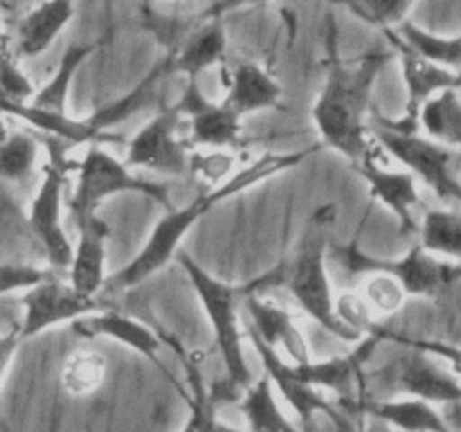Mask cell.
<instances>
[{"mask_svg": "<svg viewBox=\"0 0 461 432\" xmlns=\"http://www.w3.org/2000/svg\"><path fill=\"white\" fill-rule=\"evenodd\" d=\"M183 115L176 106H162L126 144L124 165L162 176H180L189 165V144L180 140Z\"/></svg>", "mask_w": 461, "mask_h": 432, "instance_id": "cell-9", "label": "cell"}, {"mask_svg": "<svg viewBox=\"0 0 461 432\" xmlns=\"http://www.w3.org/2000/svg\"><path fill=\"white\" fill-rule=\"evenodd\" d=\"M333 313H336L338 322L347 331L354 333L356 338H365L381 331V324L376 322V315L372 313V309H369L367 302L363 300V295L358 291L340 292L333 300Z\"/></svg>", "mask_w": 461, "mask_h": 432, "instance_id": "cell-33", "label": "cell"}, {"mask_svg": "<svg viewBox=\"0 0 461 432\" xmlns=\"http://www.w3.org/2000/svg\"><path fill=\"white\" fill-rule=\"evenodd\" d=\"M356 414L383 421L401 432H453L437 405L426 400L399 396V399H363Z\"/></svg>", "mask_w": 461, "mask_h": 432, "instance_id": "cell-21", "label": "cell"}, {"mask_svg": "<svg viewBox=\"0 0 461 432\" xmlns=\"http://www.w3.org/2000/svg\"><path fill=\"white\" fill-rule=\"evenodd\" d=\"M21 345L23 340H21V333H18V327L7 333H0V387H3L5 376H7L9 367H12V360L16 358L18 346Z\"/></svg>", "mask_w": 461, "mask_h": 432, "instance_id": "cell-38", "label": "cell"}, {"mask_svg": "<svg viewBox=\"0 0 461 432\" xmlns=\"http://www.w3.org/2000/svg\"><path fill=\"white\" fill-rule=\"evenodd\" d=\"M72 333L84 340H115L120 345H124L126 349L135 351V354L144 356L151 363L160 364V336H158L153 328H149L147 324L140 322V320L131 318V315L120 313L115 309H99L95 313L84 315L81 320H77L75 324H70Z\"/></svg>", "mask_w": 461, "mask_h": 432, "instance_id": "cell-19", "label": "cell"}, {"mask_svg": "<svg viewBox=\"0 0 461 432\" xmlns=\"http://www.w3.org/2000/svg\"><path fill=\"white\" fill-rule=\"evenodd\" d=\"M329 207L318 210L311 216L304 234L297 241L295 250L291 256L268 270V274L246 284L243 292H257L266 286H284L293 295V300L300 304V309L309 315L311 320L320 324L324 331L336 336L342 342H360L363 338H356L354 333L347 331L333 313V295L331 282L327 273V255L329 241L327 230L331 225L333 216H327Z\"/></svg>", "mask_w": 461, "mask_h": 432, "instance_id": "cell-3", "label": "cell"}, {"mask_svg": "<svg viewBox=\"0 0 461 432\" xmlns=\"http://www.w3.org/2000/svg\"><path fill=\"white\" fill-rule=\"evenodd\" d=\"M174 106L183 120H189V142L196 147L228 148L241 144V117L223 102H212L198 81H187L185 93Z\"/></svg>", "mask_w": 461, "mask_h": 432, "instance_id": "cell-14", "label": "cell"}, {"mask_svg": "<svg viewBox=\"0 0 461 432\" xmlns=\"http://www.w3.org/2000/svg\"><path fill=\"white\" fill-rule=\"evenodd\" d=\"M243 297H246L248 315H250L248 328L268 349H273L288 364H306L313 360L304 331L291 310L257 292H243Z\"/></svg>", "mask_w": 461, "mask_h": 432, "instance_id": "cell-15", "label": "cell"}, {"mask_svg": "<svg viewBox=\"0 0 461 432\" xmlns=\"http://www.w3.org/2000/svg\"><path fill=\"white\" fill-rule=\"evenodd\" d=\"M63 192H66V166L50 160L43 166V178L30 202V228L48 255L54 273H66L72 259V243L63 225Z\"/></svg>", "mask_w": 461, "mask_h": 432, "instance_id": "cell-13", "label": "cell"}, {"mask_svg": "<svg viewBox=\"0 0 461 432\" xmlns=\"http://www.w3.org/2000/svg\"><path fill=\"white\" fill-rule=\"evenodd\" d=\"M120 194H140V196L160 202L165 210H174L169 184L162 180L142 178L133 174L124 162L104 151L99 144H88L77 165V183L68 198V212L72 220L79 223L86 216L97 214L104 201Z\"/></svg>", "mask_w": 461, "mask_h": 432, "instance_id": "cell-5", "label": "cell"}, {"mask_svg": "<svg viewBox=\"0 0 461 432\" xmlns=\"http://www.w3.org/2000/svg\"><path fill=\"white\" fill-rule=\"evenodd\" d=\"M372 140L385 148L387 156L405 166L414 180H421L444 202L461 207V178L457 171L459 153L453 148L423 138L421 133H396V130L372 126Z\"/></svg>", "mask_w": 461, "mask_h": 432, "instance_id": "cell-8", "label": "cell"}, {"mask_svg": "<svg viewBox=\"0 0 461 432\" xmlns=\"http://www.w3.org/2000/svg\"><path fill=\"white\" fill-rule=\"evenodd\" d=\"M354 166L363 176L365 183H367L369 194L396 216L401 232L417 234L419 220L414 210L421 207V198H419V187L414 176L408 174L405 169H390V166L381 165L372 153V148Z\"/></svg>", "mask_w": 461, "mask_h": 432, "instance_id": "cell-17", "label": "cell"}, {"mask_svg": "<svg viewBox=\"0 0 461 432\" xmlns=\"http://www.w3.org/2000/svg\"><path fill=\"white\" fill-rule=\"evenodd\" d=\"M75 225L79 230V238H77V246L72 248V259L66 270L68 284L79 295L97 300L108 282L106 241L111 237V228L97 214L86 216Z\"/></svg>", "mask_w": 461, "mask_h": 432, "instance_id": "cell-18", "label": "cell"}, {"mask_svg": "<svg viewBox=\"0 0 461 432\" xmlns=\"http://www.w3.org/2000/svg\"><path fill=\"white\" fill-rule=\"evenodd\" d=\"M75 16L72 3H41L34 4L16 25V39H14V57L36 58L54 43L63 27Z\"/></svg>", "mask_w": 461, "mask_h": 432, "instance_id": "cell-22", "label": "cell"}, {"mask_svg": "<svg viewBox=\"0 0 461 432\" xmlns=\"http://www.w3.org/2000/svg\"><path fill=\"white\" fill-rule=\"evenodd\" d=\"M412 7L414 3H410V0H356V3H345V9L351 16L363 21L365 25L376 27L383 34L410 21Z\"/></svg>", "mask_w": 461, "mask_h": 432, "instance_id": "cell-30", "label": "cell"}, {"mask_svg": "<svg viewBox=\"0 0 461 432\" xmlns=\"http://www.w3.org/2000/svg\"><path fill=\"white\" fill-rule=\"evenodd\" d=\"M99 45H102V40H88V43H72L70 48H66L52 79L36 88L34 97L27 106L43 112H54V115H68V94H70V86L75 81L77 70L81 68V63L88 61L90 54Z\"/></svg>", "mask_w": 461, "mask_h": 432, "instance_id": "cell-23", "label": "cell"}, {"mask_svg": "<svg viewBox=\"0 0 461 432\" xmlns=\"http://www.w3.org/2000/svg\"><path fill=\"white\" fill-rule=\"evenodd\" d=\"M457 79H459V93H461V68H459V72H457Z\"/></svg>", "mask_w": 461, "mask_h": 432, "instance_id": "cell-41", "label": "cell"}, {"mask_svg": "<svg viewBox=\"0 0 461 432\" xmlns=\"http://www.w3.org/2000/svg\"><path fill=\"white\" fill-rule=\"evenodd\" d=\"M385 338L399 342V345L414 346V349H421L426 354L435 356L439 363H444L448 367V372L461 382V346L453 345V342L444 340H428V338H408V336H394V333H387Z\"/></svg>", "mask_w": 461, "mask_h": 432, "instance_id": "cell-36", "label": "cell"}, {"mask_svg": "<svg viewBox=\"0 0 461 432\" xmlns=\"http://www.w3.org/2000/svg\"><path fill=\"white\" fill-rule=\"evenodd\" d=\"M178 261L187 273L203 310L207 315L212 331H214L216 346L225 364V378L230 382L246 392L252 385V374L248 367L246 351H243V328L239 322L237 304L243 297V286L228 284L223 279L214 277L210 270L203 268L194 256L187 252H178Z\"/></svg>", "mask_w": 461, "mask_h": 432, "instance_id": "cell-4", "label": "cell"}, {"mask_svg": "<svg viewBox=\"0 0 461 432\" xmlns=\"http://www.w3.org/2000/svg\"><path fill=\"white\" fill-rule=\"evenodd\" d=\"M183 363H185V367H187L189 385H192L194 394H192V399H189V417H187V421L183 423V428H180V432H201L207 412H210L212 408H219V405L214 403V399H212L210 392H207V387H205V382H203L201 374H198L196 364H194L187 356H183Z\"/></svg>", "mask_w": 461, "mask_h": 432, "instance_id": "cell-35", "label": "cell"}, {"mask_svg": "<svg viewBox=\"0 0 461 432\" xmlns=\"http://www.w3.org/2000/svg\"><path fill=\"white\" fill-rule=\"evenodd\" d=\"M385 36L390 40L394 54L399 57L401 75H403L405 90H408V102H405L403 115L396 117V120H387V117L376 115L374 117V126H383V129L396 130V133H419V112H421V108L432 97L444 93V90H459L457 72L423 61L412 50L405 48L399 40V36L392 30L385 32Z\"/></svg>", "mask_w": 461, "mask_h": 432, "instance_id": "cell-12", "label": "cell"}, {"mask_svg": "<svg viewBox=\"0 0 461 432\" xmlns=\"http://www.w3.org/2000/svg\"><path fill=\"white\" fill-rule=\"evenodd\" d=\"M106 378V360L95 351H75L61 367V385L72 396H90Z\"/></svg>", "mask_w": 461, "mask_h": 432, "instance_id": "cell-29", "label": "cell"}, {"mask_svg": "<svg viewBox=\"0 0 461 432\" xmlns=\"http://www.w3.org/2000/svg\"><path fill=\"white\" fill-rule=\"evenodd\" d=\"M225 4L205 9L198 25L187 34L174 54H169L171 75H183L187 81H198L203 72L223 66L228 57V32H225Z\"/></svg>", "mask_w": 461, "mask_h": 432, "instance_id": "cell-16", "label": "cell"}, {"mask_svg": "<svg viewBox=\"0 0 461 432\" xmlns=\"http://www.w3.org/2000/svg\"><path fill=\"white\" fill-rule=\"evenodd\" d=\"M52 270L36 268L27 264H0V297L14 291H30L43 282Z\"/></svg>", "mask_w": 461, "mask_h": 432, "instance_id": "cell-37", "label": "cell"}, {"mask_svg": "<svg viewBox=\"0 0 461 432\" xmlns=\"http://www.w3.org/2000/svg\"><path fill=\"white\" fill-rule=\"evenodd\" d=\"M417 234L423 250L461 264V210H426Z\"/></svg>", "mask_w": 461, "mask_h": 432, "instance_id": "cell-26", "label": "cell"}, {"mask_svg": "<svg viewBox=\"0 0 461 432\" xmlns=\"http://www.w3.org/2000/svg\"><path fill=\"white\" fill-rule=\"evenodd\" d=\"M21 304L23 320L18 324L21 340L41 336L43 331L59 327V324H75L84 315L104 309L102 302L79 295L68 284V279L59 277V273H54V270L43 282L23 292Z\"/></svg>", "mask_w": 461, "mask_h": 432, "instance_id": "cell-11", "label": "cell"}, {"mask_svg": "<svg viewBox=\"0 0 461 432\" xmlns=\"http://www.w3.org/2000/svg\"><path fill=\"white\" fill-rule=\"evenodd\" d=\"M403 346V354L383 364L378 372L372 374V378L363 376L365 390L374 385L376 390L392 394L385 399L410 396L432 405H459L461 382L448 372V367L426 351L408 345Z\"/></svg>", "mask_w": 461, "mask_h": 432, "instance_id": "cell-7", "label": "cell"}, {"mask_svg": "<svg viewBox=\"0 0 461 432\" xmlns=\"http://www.w3.org/2000/svg\"><path fill=\"white\" fill-rule=\"evenodd\" d=\"M36 88L18 68V58L7 50H0V102L30 104Z\"/></svg>", "mask_w": 461, "mask_h": 432, "instance_id": "cell-34", "label": "cell"}, {"mask_svg": "<svg viewBox=\"0 0 461 432\" xmlns=\"http://www.w3.org/2000/svg\"><path fill=\"white\" fill-rule=\"evenodd\" d=\"M243 336H246L248 340H250V345L255 346L257 356H259L261 364H264L266 378H268L270 385H273L275 394L284 396V400L291 405V410L302 421V432H313L315 417H320V414H324V417H327L340 432H354V428H351L349 423V414L342 408H338V405H333L331 400L322 394V390H315V387L302 382L300 378L295 376L291 364H288L286 360L279 358L273 349H268L250 328H246Z\"/></svg>", "mask_w": 461, "mask_h": 432, "instance_id": "cell-10", "label": "cell"}, {"mask_svg": "<svg viewBox=\"0 0 461 432\" xmlns=\"http://www.w3.org/2000/svg\"><path fill=\"white\" fill-rule=\"evenodd\" d=\"M360 295L367 302L374 315H394L403 309L408 292L401 286L399 279L385 273H369L363 277V286H360Z\"/></svg>", "mask_w": 461, "mask_h": 432, "instance_id": "cell-31", "label": "cell"}, {"mask_svg": "<svg viewBox=\"0 0 461 432\" xmlns=\"http://www.w3.org/2000/svg\"><path fill=\"white\" fill-rule=\"evenodd\" d=\"M419 133L453 151H461V93L457 88L444 90L421 108Z\"/></svg>", "mask_w": 461, "mask_h": 432, "instance_id": "cell-24", "label": "cell"}, {"mask_svg": "<svg viewBox=\"0 0 461 432\" xmlns=\"http://www.w3.org/2000/svg\"><path fill=\"white\" fill-rule=\"evenodd\" d=\"M320 144L311 148H302V151H286V153H264V156L255 158L250 165L241 166L228 183H223L216 189H203L201 194L192 198L187 205L174 207L162 216L156 225H153L151 234H149L147 243L140 248L138 255L129 261L122 270L113 273L108 277L106 288L108 291H129V288L138 286V284L147 282L151 274L165 268L174 256H178V248L183 238L187 237L189 230L214 207L221 202L230 201L237 194L246 192V189L255 187V184L264 183V180L273 178V176L282 174V171L293 169V166L302 165L311 153H315Z\"/></svg>", "mask_w": 461, "mask_h": 432, "instance_id": "cell-2", "label": "cell"}, {"mask_svg": "<svg viewBox=\"0 0 461 432\" xmlns=\"http://www.w3.org/2000/svg\"><path fill=\"white\" fill-rule=\"evenodd\" d=\"M237 156L225 148H210V151H192L189 153L187 171H192L194 178L203 184L205 189H216L223 183H228L239 169Z\"/></svg>", "mask_w": 461, "mask_h": 432, "instance_id": "cell-32", "label": "cell"}, {"mask_svg": "<svg viewBox=\"0 0 461 432\" xmlns=\"http://www.w3.org/2000/svg\"><path fill=\"white\" fill-rule=\"evenodd\" d=\"M336 259L342 268L356 277H365L369 273H385L399 279L405 288L408 297H435L441 291L461 279V264L439 259L423 250L421 246H414L396 259H383L374 256L360 248L358 238L336 248Z\"/></svg>", "mask_w": 461, "mask_h": 432, "instance_id": "cell-6", "label": "cell"}, {"mask_svg": "<svg viewBox=\"0 0 461 432\" xmlns=\"http://www.w3.org/2000/svg\"><path fill=\"white\" fill-rule=\"evenodd\" d=\"M338 30L329 21L324 84L313 104V124L324 147L333 148L347 160L358 165L372 148V93L383 68L394 57L387 50H372L358 58H342L338 54Z\"/></svg>", "mask_w": 461, "mask_h": 432, "instance_id": "cell-1", "label": "cell"}, {"mask_svg": "<svg viewBox=\"0 0 461 432\" xmlns=\"http://www.w3.org/2000/svg\"><path fill=\"white\" fill-rule=\"evenodd\" d=\"M354 432H394L390 426H385L383 421H378V418H372V417H365V414H360V423L358 428H356Z\"/></svg>", "mask_w": 461, "mask_h": 432, "instance_id": "cell-40", "label": "cell"}, {"mask_svg": "<svg viewBox=\"0 0 461 432\" xmlns=\"http://www.w3.org/2000/svg\"><path fill=\"white\" fill-rule=\"evenodd\" d=\"M250 432H302L291 423L279 405L277 394L268 378H257L239 400Z\"/></svg>", "mask_w": 461, "mask_h": 432, "instance_id": "cell-25", "label": "cell"}, {"mask_svg": "<svg viewBox=\"0 0 461 432\" xmlns=\"http://www.w3.org/2000/svg\"><path fill=\"white\" fill-rule=\"evenodd\" d=\"M394 32L401 43L412 50L423 61L435 63V66L446 68V70L459 72L461 68V34L459 36H441L423 30L417 22L405 21Z\"/></svg>", "mask_w": 461, "mask_h": 432, "instance_id": "cell-27", "label": "cell"}, {"mask_svg": "<svg viewBox=\"0 0 461 432\" xmlns=\"http://www.w3.org/2000/svg\"><path fill=\"white\" fill-rule=\"evenodd\" d=\"M216 412H219V408H212L210 412H207L205 423H203V430L201 432H243V430H239V428L228 426V423L219 421Z\"/></svg>", "mask_w": 461, "mask_h": 432, "instance_id": "cell-39", "label": "cell"}, {"mask_svg": "<svg viewBox=\"0 0 461 432\" xmlns=\"http://www.w3.org/2000/svg\"><path fill=\"white\" fill-rule=\"evenodd\" d=\"M39 162V144L25 130H5L0 126V178L21 180L30 178Z\"/></svg>", "mask_w": 461, "mask_h": 432, "instance_id": "cell-28", "label": "cell"}, {"mask_svg": "<svg viewBox=\"0 0 461 432\" xmlns=\"http://www.w3.org/2000/svg\"><path fill=\"white\" fill-rule=\"evenodd\" d=\"M279 102H282V86L257 63H239L225 72L223 104L241 120L252 112L279 106Z\"/></svg>", "mask_w": 461, "mask_h": 432, "instance_id": "cell-20", "label": "cell"}]
</instances>
